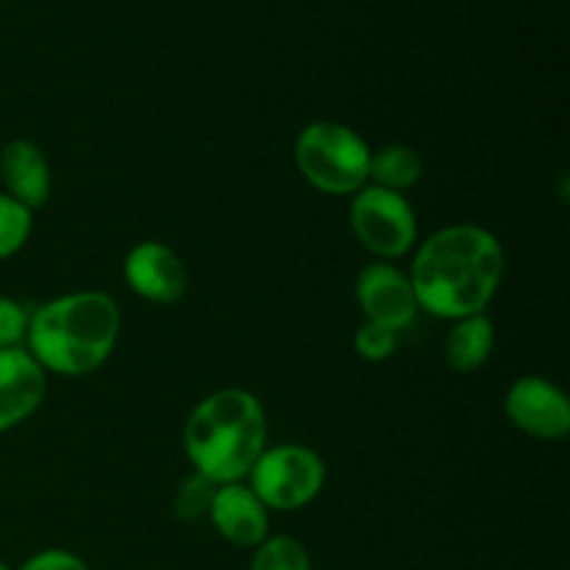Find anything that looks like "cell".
Wrapping results in <instances>:
<instances>
[{"label":"cell","mask_w":570,"mask_h":570,"mask_svg":"<svg viewBox=\"0 0 570 570\" xmlns=\"http://www.w3.org/2000/svg\"><path fill=\"white\" fill-rule=\"evenodd\" d=\"M120 340L115 298L95 289L67 293L31 312L26 351L45 373L87 376L98 371Z\"/></svg>","instance_id":"7a4b0ae2"},{"label":"cell","mask_w":570,"mask_h":570,"mask_svg":"<svg viewBox=\"0 0 570 570\" xmlns=\"http://www.w3.org/2000/svg\"><path fill=\"white\" fill-rule=\"evenodd\" d=\"M371 145L351 126L317 120L295 139V167L312 187L326 195H354L367 184Z\"/></svg>","instance_id":"277c9868"},{"label":"cell","mask_w":570,"mask_h":570,"mask_svg":"<svg viewBox=\"0 0 570 570\" xmlns=\"http://www.w3.org/2000/svg\"><path fill=\"white\" fill-rule=\"evenodd\" d=\"M209 521L223 540L237 549H256L267 540L271 518L267 507L243 482L220 484L209 507Z\"/></svg>","instance_id":"8fae6325"},{"label":"cell","mask_w":570,"mask_h":570,"mask_svg":"<svg viewBox=\"0 0 570 570\" xmlns=\"http://www.w3.org/2000/svg\"><path fill=\"white\" fill-rule=\"evenodd\" d=\"M28 321H31V312L20 301L0 295V351L20 348L26 343Z\"/></svg>","instance_id":"d6986e66"},{"label":"cell","mask_w":570,"mask_h":570,"mask_svg":"<svg viewBox=\"0 0 570 570\" xmlns=\"http://www.w3.org/2000/svg\"><path fill=\"white\" fill-rule=\"evenodd\" d=\"M0 570H9V566H6V562H3V560H0Z\"/></svg>","instance_id":"44dd1931"},{"label":"cell","mask_w":570,"mask_h":570,"mask_svg":"<svg viewBox=\"0 0 570 570\" xmlns=\"http://www.w3.org/2000/svg\"><path fill=\"white\" fill-rule=\"evenodd\" d=\"M33 232V212L0 193V262L22 250Z\"/></svg>","instance_id":"2e32d148"},{"label":"cell","mask_w":570,"mask_h":570,"mask_svg":"<svg viewBox=\"0 0 570 570\" xmlns=\"http://www.w3.org/2000/svg\"><path fill=\"white\" fill-rule=\"evenodd\" d=\"M354 348L365 362H384L399 348V332H393L387 326H379V323L362 321V326L356 328Z\"/></svg>","instance_id":"ac0fdd59"},{"label":"cell","mask_w":570,"mask_h":570,"mask_svg":"<svg viewBox=\"0 0 570 570\" xmlns=\"http://www.w3.org/2000/svg\"><path fill=\"white\" fill-rule=\"evenodd\" d=\"M504 278V248L493 232L456 223L417 245L410 284L417 309L443 321L482 315Z\"/></svg>","instance_id":"6da1fadb"},{"label":"cell","mask_w":570,"mask_h":570,"mask_svg":"<svg viewBox=\"0 0 570 570\" xmlns=\"http://www.w3.org/2000/svg\"><path fill=\"white\" fill-rule=\"evenodd\" d=\"M265 449V410L248 390L226 387L206 395L184 426L187 460L215 484L243 482Z\"/></svg>","instance_id":"3957f363"},{"label":"cell","mask_w":570,"mask_h":570,"mask_svg":"<svg viewBox=\"0 0 570 570\" xmlns=\"http://www.w3.org/2000/svg\"><path fill=\"white\" fill-rule=\"evenodd\" d=\"M248 570H312V560L298 540L267 538L256 546Z\"/></svg>","instance_id":"9a60e30c"},{"label":"cell","mask_w":570,"mask_h":570,"mask_svg":"<svg viewBox=\"0 0 570 570\" xmlns=\"http://www.w3.org/2000/svg\"><path fill=\"white\" fill-rule=\"evenodd\" d=\"M348 223L362 248L379 256V262H393L410 254L417 243V217L406 195L393 189L365 184L354 193Z\"/></svg>","instance_id":"8992f818"},{"label":"cell","mask_w":570,"mask_h":570,"mask_svg":"<svg viewBox=\"0 0 570 570\" xmlns=\"http://www.w3.org/2000/svg\"><path fill=\"white\" fill-rule=\"evenodd\" d=\"M217 488H220V484L209 482V479L200 476V473H193V476L184 479L181 488H178L176 499H173V510H176V515L181 518V521H198V518L209 515V507Z\"/></svg>","instance_id":"e0dca14e"},{"label":"cell","mask_w":570,"mask_h":570,"mask_svg":"<svg viewBox=\"0 0 570 570\" xmlns=\"http://www.w3.org/2000/svg\"><path fill=\"white\" fill-rule=\"evenodd\" d=\"M504 412L512 426L538 440L557 443L570 432V404L557 384L540 376H523L510 387Z\"/></svg>","instance_id":"52a82bcc"},{"label":"cell","mask_w":570,"mask_h":570,"mask_svg":"<svg viewBox=\"0 0 570 570\" xmlns=\"http://www.w3.org/2000/svg\"><path fill=\"white\" fill-rule=\"evenodd\" d=\"M20 570H89L87 562L81 557H76L72 551L65 549H48L33 554Z\"/></svg>","instance_id":"ffe728a7"},{"label":"cell","mask_w":570,"mask_h":570,"mask_svg":"<svg viewBox=\"0 0 570 570\" xmlns=\"http://www.w3.org/2000/svg\"><path fill=\"white\" fill-rule=\"evenodd\" d=\"M48 376L26 348L0 351V434L20 426L39 410Z\"/></svg>","instance_id":"30bf717a"},{"label":"cell","mask_w":570,"mask_h":570,"mask_svg":"<svg viewBox=\"0 0 570 570\" xmlns=\"http://www.w3.org/2000/svg\"><path fill=\"white\" fill-rule=\"evenodd\" d=\"M356 304L365 321L387 326L399 334L410 328L421 312L410 276L401 273L393 262H373L356 276Z\"/></svg>","instance_id":"ba28073f"},{"label":"cell","mask_w":570,"mask_h":570,"mask_svg":"<svg viewBox=\"0 0 570 570\" xmlns=\"http://www.w3.org/2000/svg\"><path fill=\"white\" fill-rule=\"evenodd\" d=\"M423 176V159L415 148L406 145H387L371 154V167H367V184L373 187L393 189L404 195L406 189L415 187Z\"/></svg>","instance_id":"5bb4252c"},{"label":"cell","mask_w":570,"mask_h":570,"mask_svg":"<svg viewBox=\"0 0 570 570\" xmlns=\"http://www.w3.org/2000/svg\"><path fill=\"white\" fill-rule=\"evenodd\" d=\"M0 178L9 198L26 206L28 212L48 204L50 187V165L45 159L42 148L31 139H11L0 150Z\"/></svg>","instance_id":"7c38bea8"},{"label":"cell","mask_w":570,"mask_h":570,"mask_svg":"<svg viewBox=\"0 0 570 570\" xmlns=\"http://www.w3.org/2000/svg\"><path fill=\"white\" fill-rule=\"evenodd\" d=\"M122 276L134 295L150 304H176L187 293V267L173 248L165 243H139L128 250L122 262Z\"/></svg>","instance_id":"9c48e42d"},{"label":"cell","mask_w":570,"mask_h":570,"mask_svg":"<svg viewBox=\"0 0 570 570\" xmlns=\"http://www.w3.org/2000/svg\"><path fill=\"white\" fill-rule=\"evenodd\" d=\"M495 348V328L488 315H471L454 321L451 332L445 334L443 356L445 365L454 373H473L490 360Z\"/></svg>","instance_id":"4fadbf2b"},{"label":"cell","mask_w":570,"mask_h":570,"mask_svg":"<svg viewBox=\"0 0 570 570\" xmlns=\"http://www.w3.org/2000/svg\"><path fill=\"white\" fill-rule=\"evenodd\" d=\"M248 479V488L267 510L293 512L304 510L321 495L323 484H326V465L317 451L284 443L262 451Z\"/></svg>","instance_id":"5b68a950"}]
</instances>
